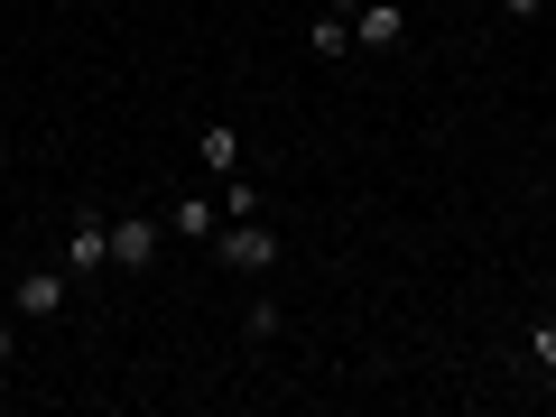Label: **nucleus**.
<instances>
[{"instance_id":"1","label":"nucleus","mask_w":556,"mask_h":417,"mask_svg":"<svg viewBox=\"0 0 556 417\" xmlns=\"http://www.w3.org/2000/svg\"><path fill=\"white\" fill-rule=\"evenodd\" d=\"M65 298H75V269H65V260H38V269H20V288H10V316L56 325V316H65Z\"/></svg>"},{"instance_id":"2","label":"nucleus","mask_w":556,"mask_h":417,"mask_svg":"<svg viewBox=\"0 0 556 417\" xmlns=\"http://www.w3.org/2000/svg\"><path fill=\"white\" fill-rule=\"evenodd\" d=\"M214 251H223V269H241V278H269L278 269V232H269V223H223V232H214Z\"/></svg>"},{"instance_id":"3","label":"nucleus","mask_w":556,"mask_h":417,"mask_svg":"<svg viewBox=\"0 0 556 417\" xmlns=\"http://www.w3.org/2000/svg\"><path fill=\"white\" fill-rule=\"evenodd\" d=\"M65 269H75V278L112 269V214H93V204H75V223H65Z\"/></svg>"},{"instance_id":"4","label":"nucleus","mask_w":556,"mask_h":417,"mask_svg":"<svg viewBox=\"0 0 556 417\" xmlns=\"http://www.w3.org/2000/svg\"><path fill=\"white\" fill-rule=\"evenodd\" d=\"M159 251H167V223H149V214H121L112 223V269H149Z\"/></svg>"},{"instance_id":"5","label":"nucleus","mask_w":556,"mask_h":417,"mask_svg":"<svg viewBox=\"0 0 556 417\" xmlns=\"http://www.w3.org/2000/svg\"><path fill=\"white\" fill-rule=\"evenodd\" d=\"M167 232H177V241H214V232H223V195H204V186H186V195L167 204Z\"/></svg>"},{"instance_id":"6","label":"nucleus","mask_w":556,"mask_h":417,"mask_svg":"<svg viewBox=\"0 0 556 417\" xmlns=\"http://www.w3.org/2000/svg\"><path fill=\"white\" fill-rule=\"evenodd\" d=\"M353 38L362 47H399V38H408V10H399V0H362V10H353Z\"/></svg>"},{"instance_id":"7","label":"nucleus","mask_w":556,"mask_h":417,"mask_svg":"<svg viewBox=\"0 0 556 417\" xmlns=\"http://www.w3.org/2000/svg\"><path fill=\"white\" fill-rule=\"evenodd\" d=\"M195 149H204V167H241V130H232V121H204Z\"/></svg>"},{"instance_id":"8","label":"nucleus","mask_w":556,"mask_h":417,"mask_svg":"<svg viewBox=\"0 0 556 417\" xmlns=\"http://www.w3.org/2000/svg\"><path fill=\"white\" fill-rule=\"evenodd\" d=\"M306 38H316V56H353V20H316Z\"/></svg>"},{"instance_id":"9","label":"nucleus","mask_w":556,"mask_h":417,"mask_svg":"<svg viewBox=\"0 0 556 417\" xmlns=\"http://www.w3.org/2000/svg\"><path fill=\"white\" fill-rule=\"evenodd\" d=\"M251 214H260V186L232 177V186H223V223H251Z\"/></svg>"},{"instance_id":"10","label":"nucleus","mask_w":556,"mask_h":417,"mask_svg":"<svg viewBox=\"0 0 556 417\" xmlns=\"http://www.w3.org/2000/svg\"><path fill=\"white\" fill-rule=\"evenodd\" d=\"M241 334L269 343V334H278V298H251V306H241Z\"/></svg>"},{"instance_id":"11","label":"nucleus","mask_w":556,"mask_h":417,"mask_svg":"<svg viewBox=\"0 0 556 417\" xmlns=\"http://www.w3.org/2000/svg\"><path fill=\"white\" fill-rule=\"evenodd\" d=\"M529 353H538V371H556V325H538V334H529Z\"/></svg>"},{"instance_id":"12","label":"nucleus","mask_w":556,"mask_h":417,"mask_svg":"<svg viewBox=\"0 0 556 417\" xmlns=\"http://www.w3.org/2000/svg\"><path fill=\"white\" fill-rule=\"evenodd\" d=\"M10 362H20V334H10V316H0V371H10Z\"/></svg>"},{"instance_id":"13","label":"nucleus","mask_w":556,"mask_h":417,"mask_svg":"<svg viewBox=\"0 0 556 417\" xmlns=\"http://www.w3.org/2000/svg\"><path fill=\"white\" fill-rule=\"evenodd\" d=\"M501 10H510V20H538V0H501Z\"/></svg>"}]
</instances>
